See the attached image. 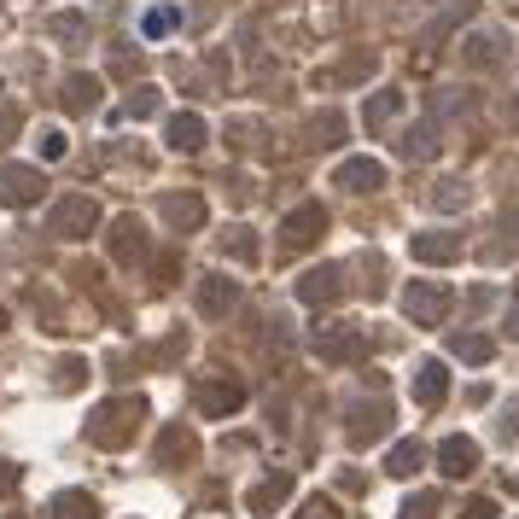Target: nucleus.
I'll return each instance as SVG.
<instances>
[{
	"label": "nucleus",
	"instance_id": "nucleus-1",
	"mask_svg": "<svg viewBox=\"0 0 519 519\" xmlns=\"http://www.w3.org/2000/svg\"><path fill=\"white\" fill-rule=\"evenodd\" d=\"M140 420H146V397H111L88 415V444L94 450H123Z\"/></svg>",
	"mask_w": 519,
	"mask_h": 519
},
{
	"label": "nucleus",
	"instance_id": "nucleus-2",
	"mask_svg": "<svg viewBox=\"0 0 519 519\" xmlns=\"http://www.w3.org/2000/svg\"><path fill=\"white\" fill-rule=\"evenodd\" d=\"M455 310V286L450 280H415L409 292H403V315L420 321V327H444Z\"/></svg>",
	"mask_w": 519,
	"mask_h": 519
},
{
	"label": "nucleus",
	"instance_id": "nucleus-3",
	"mask_svg": "<svg viewBox=\"0 0 519 519\" xmlns=\"http://www.w3.org/2000/svg\"><path fill=\"white\" fill-rule=\"evenodd\" d=\"M100 228V205L88 199V193H70V199H59L53 205V216H47V234H59V240H88Z\"/></svg>",
	"mask_w": 519,
	"mask_h": 519
},
{
	"label": "nucleus",
	"instance_id": "nucleus-4",
	"mask_svg": "<svg viewBox=\"0 0 519 519\" xmlns=\"http://www.w3.org/2000/svg\"><path fill=\"white\" fill-rule=\"evenodd\" d=\"M41 193H47V181H41L35 164H0V205L30 210V205H41Z\"/></svg>",
	"mask_w": 519,
	"mask_h": 519
},
{
	"label": "nucleus",
	"instance_id": "nucleus-5",
	"mask_svg": "<svg viewBox=\"0 0 519 519\" xmlns=\"http://www.w3.org/2000/svg\"><path fill=\"white\" fill-rule=\"evenodd\" d=\"M292 292H298V304H310V310H327L333 298H345V269H339V263H327V269H310V275L292 280Z\"/></svg>",
	"mask_w": 519,
	"mask_h": 519
},
{
	"label": "nucleus",
	"instance_id": "nucleus-6",
	"mask_svg": "<svg viewBox=\"0 0 519 519\" xmlns=\"http://www.w3.org/2000/svg\"><path fill=\"white\" fill-rule=\"evenodd\" d=\"M321 234H327V210L315 205V199L310 205H298L286 222H280V245H286V251H310Z\"/></svg>",
	"mask_w": 519,
	"mask_h": 519
},
{
	"label": "nucleus",
	"instance_id": "nucleus-7",
	"mask_svg": "<svg viewBox=\"0 0 519 519\" xmlns=\"http://www.w3.org/2000/svg\"><path fill=\"white\" fill-rule=\"evenodd\" d=\"M158 216L170 222L175 234H193V228H205V193H164Z\"/></svg>",
	"mask_w": 519,
	"mask_h": 519
},
{
	"label": "nucleus",
	"instance_id": "nucleus-8",
	"mask_svg": "<svg viewBox=\"0 0 519 519\" xmlns=\"http://www.w3.org/2000/svg\"><path fill=\"white\" fill-rule=\"evenodd\" d=\"M333 187H345V193H380V187H385V164H380V158H345V164L333 170Z\"/></svg>",
	"mask_w": 519,
	"mask_h": 519
},
{
	"label": "nucleus",
	"instance_id": "nucleus-9",
	"mask_svg": "<svg viewBox=\"0 0 519 519\" xmlns=\"http://www.w3.org/2000/svg\"><path fill=\"white\" fill-rule=\"evenodd\" d=\"M158 467H187V461H193V455H199V438H193V426H181V420H175V426H164V432H158Z\"/></svg>",
	"mask_w": 519,
	"mask_h": 519
},
{
	"label": "nucleus",
	"instance_id": "nucleus-10",
	"mask_svg": "<svg viewBox=\"0 0 519 519\" xmlns=\"http://www.w3.org/2000/svg\"><path fill=\"white\" fill-rule=\"evenodd\" d=\"M385 420H391V403H356V409H350V444H356V450H362V444H374V438H380L385 432Z\"/></svg>",
	"mask_w": 519,
	"mask_h": 519
},
{
	"label": "nucleus",
	"instance_id": "nucleus-11",
	"mask_svg": "<svg viewBox=\"0 0 519 519\" xmlns=\"http://www.w3.org/2000/svg\"><path fill=\"white\" fill-rule=\"evenodd\" d=\"M234 304H240V280H228V275H205V280H199V315L216 321V315H228Z\"/></svg>",
	"mask_w": 519,
	"mask_h": 519
},
{
	"label": "nucleus",
	"instance_id": "nucleus-12",
	"mask_svg": "<svg viewBox=\"0 0 519 519\" xmlns=\"http://www.w3.org/2000/svg\"><path fill=\"white\" fill-rule=\"evenodd\" d=\"M240 403H245V385L240 380H210V385H199V409H205V420L234 415Z\"/></svg>",
	"mask_w": 519,
	"mask_h": 519
},
{
	"label": "nucleus",
	"instance_id": "nucleus-13",
	"mask_svg": "<svg viewBox=\"0 0 519 519\" xmlns=\"http://www.w3.org/2000/svg\"><path fill=\"white\" fill-rule=\"evenodd\" d=\"M111 257H117V263H140V257H146V228H140V216H117V222H111Z\"/></svg>",
	"mask_w": 519,
	"mask_h": 519
},
{
	"label": "nucleus",
	"instance_id": "nucleus-14",
	"mask_svg": "<svg viewBox=\"0 0 519 519\" xmlns=\"http://www.w3.org/2000/svg\"><path fill=\"white\" fill-rule=\"evenodd\" d=\"M438 467H444L450 479H467V473L479 467V444H473V438H461V432L444 438V444H438Z\"/></svg>",
	"mask_w": 519,
	"mask_h": 519
},
{
	"label": "nucleus",
	"instance_id": "nucleus-15",
	"mask_svg": "<svg viewBox=\"0 0 519 519\" xmlns=\"http://www.w3.org/2000/svg\"><path fill=\"white\" fill-rule=\"evenodd\" d=\"M450 397V368L444 362H420V374H415V403L420 409H438Z\"/></svg>",
	"mask_w": 519,
	"mask_h": 519
},
{
	"label": "nucleus",
	"instance_id": "nucleus-16",
	"mask_svg": "<svg viewBox=\"0 0 519 519\" xmlns=\"http://www.w3.org/2000/svg\"><path fill=\"white\" fill-rule=\"evenodd\" d=\"M310 345H315V356H327V362H356V356L368 350V339H362V333H327V327H321Z\"/></svg>",
	"mask_w": 519,
	"mask_h": 519
},
{
	"label": "nucleus",
	"instance_id": "nucleus-17",
	"mask_svg": "<svg viewBox=\"0 0 519 519\" xmlns=\"http://www.w3.org/2000/svg\"><path fill=\"white\" fill-rule=\"evenodd\" d=\"M292 490H298V479H292V473H275V479H263V485L245 496V508H251V514H275Z\"/></svg>",
	"mask_w": 519,
	"mask_h": 519
},
{
	"label": "nucleus",
	"instance_id": "nucleus-18",
	"mask_svg": "<svg viewBox=\"0 0 519 519\" xmlns=\"http://www.w3.org/2000/svg\"><path fill=\"white\" fill-rule=\"evenodd\" d=\"M59 100H65L70 117H88L100 105V76H65V94Z\"/></svg>",
	"mask_w": 519,
	"mask_h": 519
},
{
	"label": "nucleus",
	"instance_id": "nucleus-19",
	"mask_svg": "<svg viewBox=\"0 0 519 519\" xmlns=\"http://www.w3.org/2000/svg\"><path fill=\"white\" fill-rule=\"evenodd\" d=\"M47 519H100V502H94L88 490H59V496L47 502Z\"/></svg>",
	"mask_w": 519,
	"mask_h": 519
},
{
	"label": "nucleus",
	"instance_id": "nucleus-20",
	"mask_svg": "<svg viewBox=\"0 0 519 519\" xmlns=\"http://www.w3.org/2000/svg\"><path fill=\"white\" fill-rule=\"evenodd\" d=\"M164 135H170L175 152H193V146H205V117H199V111H175Z\"/></svg>",
	"mask_w": 519,
	"mask_h": 519
},
{
	"label": "nucleus",
	"instance_id": "nucleus-21",
	"mask_svg": "<svg viewBox=\"0 0 519 519\" xmlns=\"http://www.w3.org/2000/svg\"><path fill=\"white\" fill-rule=\"evenodd\" d=\"M409 251H415L420 263H455V257H461V240H455V234H415Z\"/></svg>",
	"mask_w": 519,
	"mask_h": 519
},
{
	"label": "nucleus",
	"instance_id": "nucleus-22",
	"mask_svg": "<svg viewBox=\"0 0 519 519\" xmlns=\"http://www.w3.org/2000/svg\"><path fill=\"white\" fill-rule=\"evenodd\" d=\"M420 461H426V450H420L415 438H403V444H391V455H385V473L391 479H415Z\"/></svg>",
	"mask_w": 519,
	"mask_h": 519
},
{
	"label": "nucleus",
	"instance_id": "nucleus-23",
	"mask_svg": "<svg viewBox=\"0 0 519 519\" xmlns=\"http://www.w3.org/2000/svg\"><path fill=\"white\" fill-rule=\"evenodd\" d=\"M304 140H310V146H339V140H345V117H339V111H315L310 123H304Z\"/></svg>",
	"mask_w": 519,
	"mask_h": 519
},
{
	"label": "nucleus",
	"instance_id": "nucleus-24",
	"mask_svg": "<svg viewBox=\"0 0 519 519\" xmlns=\"http://www.w3.org/2000/svg\"><path fill=\"white\" fill-rule=\"evenodd\" d=\"M450 350L461 356V362H479V368L496 356V345H490L485 333H450Z\"/></svg>",
	"mask_w": 519,
	"mask_h": 519
},
{
	"label": "nucleus",
	"instance_id": "nucleus-25",
	"mask_svg": "<svg viewBox=\"0 0 519 519\" xmlns=\"http://www.w3.org/2000/svg\"><path fill=\"white\" fill-rule=\"evenodd\" d=\"M496 47H502V35H496V30H473V35H467V59H473V65H496V59H502Z\"/></svg>",
	"mask_w": 519,
	"mask_h": 519
},
{
	"label": "nucleus",
	"instance_id": "nucleus-26",
	"mask_svg": "<svg viewBox=\"0 0 519 519\" xmlns=\"http://www.w3.org/2000/svg\"><path fill=\"white\" fill-rule=\"evenodd\" d=\"M397 111H403V94H397V88H391V94H374V100H368V129H385Z\"/></svg>",
	"mask_w": 519,
	"mask_h": 519
},
{
	"label": "nucleus",
	"instance_id": "nucleus-27",
	"mask_svg": "<svg viewBox=\"0 0 519 519\" xmlns=\"http://www.w3.org/2000/svg\"><path fill=\"white\" fill-rule=\"evenodd\" d=\"M432 205H438V210H467V205H473V193H467V181H438Z\"/></svg>",
	"mask_w": 519,
	"mask_h": 519
},
{
	"label": "nucleus",
	"instance_id": "nucleus-28",
	"mask_svg": "<svg viewBox=\"0 0 519 519\" xmlns=\"http://www.w3.org/2000/svg\"><path fill=\"white\" fill-rule=\"evenodd\" d=\"M175 24H181V12H175V6H152V12L140 18V30L152 35V41H158V35H170Z\"/></svg>",
	"mask_w": 519,
	"mask_h": 519
},
{
	"label": "nucleus",
	"instance_id": "nucleus-29",
	"mask_svg": "<svg viewBox=\"0 0 519 519\" xmlns=\"http://www.w3.org/2000/svg\"><path fill=\"white\" fill-rule=\"evenodd\" d=\"M47 30L59 35V41H82V35H88V18H82V12H59Z\"/></svg>",
	"mask_w": 519,
	"mask_h": 519
},
{
	"label": "nucleus",
	"instance_id": "nucleus-30",
	"mask_svg": "<svg viewBox=\"0 0 519 519\" xmlns=\"http://www.w3.org/2000/svg\"><path fill=\"white\" fill-rule=\"evenodd\" d=\"M397 519H438V496H432V490H420V496H409V502L397 508Z\"/></svg>",
	"mask_w": 519,
	"mask_h": 519
},
{
	"label": "nucleus",
	"instance_id": "nucleus-31",
	"mask_svg": "<svg viewBox=\"0 0 519 519\" xmlns=\"http://www.w3.org/2000/svg\"><path fill=\"white\" fill-rule=\"evenodd\" d=\"M403 152H409V158H432V152H438V140H432V129H426V123H420V129H409V140H403Z\"/></svg>",
	"mask_w": 519,
	"mask_h": 519
},
{
	"label": "nucleus",
	"instance_id": "nucleus-32",
	"mask_svg": "<svg viewBox=\"0 0 519 519\" xmlns=\"http://www.w3.org/2000/svg\"><path fill=\"white\" fill-rule=\"evenodd\" d=\"M24 129V105H12V100H0V146Z\"/></svg>",
	"mask_w": 519,
	"mask_h": 519
},
{
	"label": "nucleus",
	"instance_id": "nucleus-33",
	"mask_svg": "<svg viewBox=\"0 0 519 519\" xmlns=\"http://www.w3.org/2000/svg\"><path fill=\"white\" fill-rule=\"evenodd\" d=\"M374 65H380L374 53H356L350 65H339V76H345V82H362V76H368V70H374Z\"/></svg>",
	"mask_w": 519,
	"mask_h": 519
},
{
	"label": "nucleus",
	"instance_id": "nucleus-34",
	"mask_svg": "<svg viewBox=\"0 0 519 519\" xmlns=\"http://www.w3.org/2000/svg\"><path fill=\"white\" fill-rule=\"evenodd\" d=\"M88 380V368H82V362H76V356H70L65 368H59V385H65V391H76V385Z\"/></svg>",
	"mask_w": 519,
	"mask_h": 519
},
{
	"label": "nucleus",
	"instance_id": "nucleus-35",
	"mask_svg": "<svg viewBox=\"0 0 519 519\" xmlns=\"http://www.w3.org/2000/svg\"><path fill=\"white\" fill-rule=\"evenodd\" d=\"M502 438H519V397L502 403Z\"/></svg>",
	"mask_w": 519,
	"mask_h": 519
},
{
	"label": "nucleus",
	"instance_id": "nucleus-36",
	"mask_svg": "<svg viewBox=\"0 0 519 519\" xmlns=\"http://www.w3.org/2000/svg\"><path fill=\"white\" fill-rule=\"evenodd\" d=\"M496 514H502V508H496L490 496H473V502H467V514H461V519H496Z\"/></svg>",
	"mask_w": 519,
	"mask_h": 519
},
{
	"label": "nucleus",
	"instance_id": "nucleus-37",
	"mask_svg": "<svg viewBox=\"0 0 519 519\" xmlns=\"http://www.w3.org/2000/svg\"><path fill=\"white\" fill-rule=\"evenodd\" d=\"M41 158H65V135H59V129L41 135Z\"/></svg>",
	"mask_w": 519,
	"mask_h": 519
},
{
	"label": "nucleus",
	"instance_id": "nucleus-38",
	"mask_svg": "<svg viewBox=\"0 0 519 519\" xmlns=\"http://www.w3.org/2000/svg\"><path fill=\"white\" fill-rule=\"evenodd\" d=\"M146 111H152V88H135L129 94V117H146Z\"/></svg>",
	"mask_w": 519,
	"mask_h": 519
},
{
	"label": "nucleus",
	"instance_id": "nucleus-39",
	"mask_svg": "<svg viewBox=\"0 0 519 519\" xmlns=\"http://www.w3.org/2000/svg\"><path fill=\"white\" fill-rule=\"evenodd\" d=\"M298 519H339V514H333V508L315 496V502H304V508H298Z\"/></svg>",
	"mask_w": 519,
	"mask_h": 519
},
{
	"label": "nucleus",
	"instance_id": "nucleus-40",
	"mask_svg": "<svg viewBox=\"0 0 519 519\" xmlns=\"http://www.w3.org/2000/svg\"><path fill=\"white\" fill-rule=\"evenodd\" d=\"M12 490H18V467H12V461H0V496H12Z\"/></svg>",
	"mask_w": 519,
	"mask_h": 519
},
{
	"label": "nucleus",
	"instance_id": "nucleus-41",
	"mask_svg": "<svg viewBox=\"0 0 519 519\" xmlns=\"http://www.w3.org/2000/svg\"><path fill=\"white\" fill-rule=\"evenodd\" d=\"M508 333H514V339H519V310H514V315H508Z\"/></svg>",
	"mask_w": 519,
	"mask_h": 519
},
{
	"label": "nucleus",
	"instance_id": "nucleus-42",
	"mask_svg": "<svg viewBox=\"0 0 519 519\" xmlns=\"http://www.w3.org/2000/svg\"><path fill=\"white\" fill-rule=\"evenodd\" d=\"M0 333H6V310H0Z\"/></svg>",
	"mask_w": 519,
	"mask_h": 519
}]
</instances>
